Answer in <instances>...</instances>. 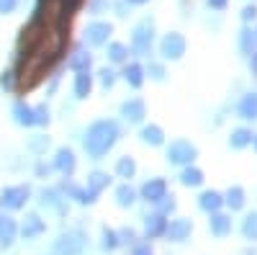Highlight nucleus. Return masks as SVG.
<instances>
[{
    "label": "nucleus",
    "instance_id": "1",
    "mask_svg": "<svg viewBox=\"0 0 257 255\" xmlns=\"http://www.w3.org/2000/svg\"><path fill=\"white\" fill-rule=\"evenodd\" d=\"M113 139H116V126L111 121H100L90 129L88 139H85V147H88V152L93 157H100V155H105L111 150Z\"/></svg>",
    "mask_w": 257,
    "mask_h": 255
},
{
    "label": "nucleus",
    "instance_id": "2",
    "mask_svg": "<svg viewBox=\"0 0 257 255\" xmlns=\"http://www.w3.org/2000/svg\"><path fill=\"white\" fill-rule=\"evenodd\" d=\"M132 44L139 54L149 52V44H152V21H142V24L137 26V31L132 36Z\"/></svg>",
    "mask_w": 257,
    "mask_h": 255
},
{
    "label": "nucleus",
    "instance_id": "3",
    "mask_svg": "<svg viewBox=\"0 0 257 255\" xmlns=\"http://www.w3.org/2000/svg\"><path fill=\"white\" fill-rule=\"evenodd\" d=\"M162 54L170 57V59H178L185 54V39L180 34H167L162 39Z\"/></svg>",
    "mask_w": 257,
    "mask_h": 255
},
{
    "label": "nucleus",
    "instance_id": "4",
    "mask_svg": "<svg viewBox=\"0 0 257 255\" xmlns=\"http://www.w3.org/2000/svg\"><path fill=\"white\" fill-rule=\"evenodd\" d=\"M167 157L173 162H190L193 157H196V147L188 144V142H175L173 147H170Z\"/></svg>",
    "mask_w": 257,
    "mask_h": 255
},
{
    "label": "nucleus",
    "instance_id": "5",
    "mask_svg": "<svg viewBox=\"0 0 257 255\" xmlns=\"http://www.w3.org/2000/svg\"><path fill=\"white\" fill-rule=\"evenodd\" d=\"M26 199H29V188L18 186V188H8V191H3V199H0V204H3L6 209H18Z\"/></svg>",
    "mask_w": 257,
    "mask_h": 255
},
{
    "label": "nucleus",
    "instance_id": "6",
    "mask_svg": "<svg viewBox=\"0 0 257 255\" xmlns=\"http://www.w3.org/2000/svg\"><path fill=\"white\" fill-rule=\"evenodd\" d=\"M170 240H185L190 235V219H175L170 222V227H165Z\"/></svg>",
    "mask_w": 257,
    "mask_h": 255
},
{
    "label": "nucleus",
    "instance_id": "7",
    "mask_svg": "<svg viewBox=\"0 0 257 255\" xmlns=\"http://www.w3.org/2000/svg\"><path fill=\"white\" fill-rule=\"evenodd\" d=\"M111 34V26L108 24H90L88 31H85V39L90 41V44H103L105 39Z\"/></svg>",
    "mask_w": 257,
    "mask_h": 255
},
{
    "label": "nucleus",
    "instance_id": "8",
    "mask_svg": "<svg viewBox=\"0 0 257 255\" xmlns=\"http://www.w3.org/2000/svg\"><path fill=\"white\" fill-rule=\"evenodd\" d=\"M142 194H144L149 201H160V199H165V181H149V183L142 188Z\"/></svg>",
    "mask_w": 257,
    "mask_h": 255
},
{
    "label": "nucleus",
    "instance_id": "9",
    "mask_svg": "<svg viewBox=\"0 0 257 255\" xmlns=\"http://www.w3.org/2000/svg\"><path fill=\"white\" fill-rule=\"evenodd\" d=\"M229 229H231V219L226 214H213V219H211V232H213V235L224 237Z\"/></svg>",
    "mask_w": 257,
    "mask_h": 255
},
{
    "label": "nucleus",
    "instance_id": "10",
    "mask_svg": "<svg viewBox=\"0 0 257 255\" xmlns=\"http://www.w3.org/2000/svg\"><path fill=\"white\" fill-rule=\"evenodd\" d=\"M239 114L244 119H257V93L244 96V101L239 103Z\"/></svg>",
    "mask_w": 257,
    "mask_h": 255
},
{
    "label": "nucleus",
    "instance_id": "11",
    "mask_svg": "<svg viewBox=\"0 0 257 255\" xmlns=\"http://www.w3.org/2000/svg\"><path fill=\"white\" fill-rule=\"evenodd\" d=\"M221 204H224V199L216 194V191H206V194L201 196V206H203L206 211H216Z\"/></svg>",
    "mask_w": 257,
    "mask_h": 255
},
{
    "label": "nucleus",
    "instance_id": "12",
    "mask_svg": "<svg viewBox=\"0 0 257 255\" xmlns=\"http://www.w3.org/2000/svg\"><path fill=\"white\" fill-rule=\"evenodd\" d=\"M123 114H126V119L139 121V119L144 116V103H142V101H128V103L123 106Z\"/></svg>",
    "mask_w": 257,
    "mask_h": 255
},
{
    "label": "nucleus",
    "instance_id": "13",
    "mask_svg": "<svg viewBox=\"0 0 257 255\" xmlns=\"http://www.w3.org/2000/svg\"><path fill=\"white\" fill-rule=\"evenodd\" d=\"M80 245H82L80 235L62 237V242H59V252H67V255H72V252H77V250H80Z\"/></svg>",
    "mask_w": 257,
    "mask_h": 255
},
{
    "label": "nucleus",
    "instance_id": "14",
    "mask_svg": "<svg viewBox=\"0 0 257 255\" xmlns=\"http://www.w3.org/2000/svg\"><path fill=\"white\" fill-rule=\"evenodd\" d=\"M13 235H16V224H13V219H0V242L8 245V242L13 240Z\"/></svg>",
    "mask_w": 257,
    "mask_h": 255
},
{
    "label": "nucleus",
    "instance_id": "15",
    "mask_svg": "<svg viewBox=\"0 0 257 255\" xmlns=\"http://www.w3.org/2000/svg\"><path fill=\"white\" fill-rule=\"evenodd\" d=\"M88 91H90V75L88 72H80L77 75V82H75V96L77 98H85V96H88Z\"/></svg>",
    "mask_w": 257,
    "mask_h": 255
},
{
    "label": "nucleus",
    "instance_id": "16",
    "mask_svg": "<svg viewBox=\"0 0 257 255\" xmlns=\"http://www.w3.org/2000/svg\"><path fill=\"white\" fill-rule=\"evenodd\" d=\"M183 183L185 186H201L203 183V173L198 167H188V170H183Z\"/></svg>",
    "mask_w": 257,
    "mask_h": 255
},
{
    "label": "nucleus",
    "instance_id": "17",
    "mask_svg": "<svg viewBox=\"0 0 257 255\" xmlns=\"http://www.w3.org/2000/svg\"><path fill=\"white\" fill-rule=\"evenodd\" d=\"M226 204H229L231 209H242V206H244V191H242V188H229Z\"/></svg>",
    "mask_w": 257,
    "mask_h": 255
},
{
    "label": "nucleus",
    "instance_id": "18",
    "mask_svg": "<svg viewBox=\"0 0 257 255\" xmlns=\"http://www.w3.org/2000/svg\"><path fill=\"white\" fill-rule=\"evenodd\" d=\"M62 173H70V170L75 167V160H72V152H67V150H62L59 155H57V162H54Z\"/></svg>",
    "mask_w": 257,
    "mask_h": 255
},
{
    "label": "nucleus",
    "instance_id": "19",
    "mask_svg": "<svg viewBox=\"0 0 257 255\" xmlns=\"http://www.w3.org/2000/svg\"><path fill=\"white\" fill-rule=\"evenodd\" d=\"M162 232H165V219L157 214V217H152V219H149L147 222V235H162Z\"/></svg>",
    "mask_w": 257,
    "mask_h": 255
},
{
    "label": "nucleus",
    "instance_id": "20",
    "mask_svg": "<svg viewBox=\"0 0 257 255\" xmlns=\"http://www.w3.org/2000/svg\"><path fill=\"white\" fill-rule=\"evenodd\" d=\"M249 142H252V132H247V129H237L231 134V147H244Z\"/></svg>",
    "mask_w": 257,
    "mask_h": 255
},
{
    "label": "nucleus",
    "instance_id": "21",
    "mask_svg": "<svg viewBox=\"0 0 257 255\" xmlns=\"http://www.w3.org/2000/svg\"><path fill=\"white\" fill-rule=\"evenodd\" d=\"M16 116H18V121L21 124H36V116H34V111L31 109H26V106H16Z\"/></svg>",
    "mask_w": 257,
    "mask_h": 255
},
{
    "label": "nucleus",
    "instance_id": "22",
    "mask_svg": "<svg viewBox=\"0 0 257 255\" xmlns=\"http://www.w3.org/2000/svg\"><path fill=\"white\" fill-rule=\"evenodd\" d=\"M254 41H257V36L249 31V29H244L242 31V36H239V44H242V52H247V54H252V47H254Z\"/></svg>",
    "mask_w": 257,
    "mask_h": 255
},
{
    "label": "nucleus",
    "instance_id": "23",
    "mask_svg": "<svg viewBox=\"0 0 257 255\" xmlns=\"http://www.w3.org/2000/svg\"><path fill=\"white\" fill-rule=\"evenodd\" d=\"M41 227H44V224H41L39 217H29V219L24 222V235L31 237V235H36V232H41Z\"/></svg>",
    "mask_w": 257,
    "mask_h": 255
},
{
    "label": "nucleus",
    "instance_id": "24",
    "mask_svg": "<svg viewBox=\"0 0 257 255\" xmlns=\"http://www.w3.org/2000/svg\"><path fill=\"white\" fill-rule=\"evenodd\" d=\"M144 142H152V144H162V132L157 129V126H147V129L142 132Z\"/></svg>",
    "mask_w": 257,
    "mask_h": 255
},
{
    "label": "nucleus",
    "instance_id": "25",
    "mask_svg": "<svg viewBox=\"0 0 257 255\" xmlns=\"http://www.w3.org/2000/svg\"><path fill=\"white\" fill-rule=\"evenodd\" d=\"M244 235L249 237V240H257V214H249L247 219H244Z\"/></svg>",
    "mask_w": 257,
    "mask_h": 255
},
{
    "label": "nucleus",
    "instance_id": "26",
    "mask_svg": "<svg viewBox=\"0 0 257 255\" xmlns=\"http://www.w3.org/2000/svg\"><path fill=\"white\" fill-rule=\"evenodd\" d=\"M70 65L75 67V70H85L90 65V54H85V52H77L72 59H70Z\"/></svg>",
    "mask_w": 257,
    "mask_h": 255
},
{
    "label": "nucleus",
    "instance_id": "27",
    "mask_svg": "<svg viewBox=\"0 0 257 255\" xmlns=\"http://www.w3.org/2000/svg\"><path fill=\"white\" fill-rule=\"evenodd\" d=\"M126 80L132 82L134 88H137V85H142V70H139L137 65H132V67H126Z\"/></svg>",
    "mask_w": 257,
    "mask_h": 255
},
{
    "label": "nucleus",
    "instance_id": "28",
    "mask_svg": "<svg viewBox=\"0 0 257 255\" xmlns=\"http://www.w3.org/2000/svg\"><path fill=\"white\" fill-rule=\"evenodd\" d=\"M105 183H108V178H105L103 173H95V176L90 178V194L95 196V194H98V191H100V188H103Z\"/></svg>",
    "mask_w": 257,
    "mask_h": 255
},
{
    "label": "nucleus",
    "instance_id": "29",
    "mask_svg": "<svg viewBox=\"0 0 257 255\" xmlns=\"http://www.w3.org/2000/svg\"><path fill=\"white\" fill-rule=\"evenodd\" d=\"M132 201H134V191H132V188H126V186L118 188V204L126 206V204H132Z\"/></svg>",
    "mask_w": 257,
    "mask_h": 255
},
{
    "label": "nucleus",
    "instance_id": "30",
    "mask_svg": "<svg viewBox=\"0 0 257 255\" xmlns=\"http://www.w3.org/2000/svg\"><path fill=\"white\" fill-rule=\"evenodd\" d=\"M118 173H121L123 178H128V176L134 173V162H132V160H121V162H118Z\"/></svg>",
    "mask_w": 257,
    "mask_h": 255
},
{
    "label": "nucleus",
    "instance_id": "31",
    "mask_svg": "<svg viewBox=\"0 0 257 255\" xmlns=\"http://www.w3.org/2000/svg\"><path fill=\"white\" fill-rule=\"evenodd\" d=\"M108 54H111V59H116V62H121V59H123V54H126V49H123L121 44H111V49H108Z\"/></svg>",
    "mask_w": 257,
    "mask_h": 255
},
{
    "label": "nucleus",
    "instance_id": "32",
    "mask_svg": "<svg viewBox=\"0 0 257 255\" xmlns=\"http://www.w3.org/2000/svg\"><path fill=\"white\" fill-rule=\"evenodd\" d=\"M16 8V0H0V13H11Z\"/></svg>",
    "mask_w": 257,
    "mask_h": 255
},
{
    "label": "nucleus",
    "instance_id": "33",
    "mask_svg": "<svg viewBox=\"0 0 257 255\" xmlns=\"http://www.w3.org/2000/svg\"><path fill=\"white\" fill-rule=\"evenodd\" d=\"M242 18H244V21H252V18H257V8H254V6H247V8L242 11Z\"/></svg>",
    "mask_w": 257,
    "mask_h": 255
},
{
    "label": "nucleus",
    "instance_id": "34",
    "mask_svg": "<svg viewBox=\"0 0 257 255\" xmlns=\"http://www.w3.org/2000/svg\"><path fill=\"white\" fill-rule=\"evenodd\" d=\"M226 3H229V0H208V6H211V8H216V11H224Z\"/></svg>",
    "mask_w": 257,
    "mask_h": 255
},
{
    "label": "nucleus",
    "instance_id": "35",
    "mask_svg": "<svg viewBox=\"0 0 257 255\" xmlns=\"http://www.w3.org/2000/svg\"><path fill=\"white\" fill-rule=\"evenodd\" d=\"M105 245H108V247L116 245V235H113V232H105Z\"/></svg>",
    "mask_w": 257,
    "mask_h": 255
},
{
    "label": "nucleus",
    "instance_id": "36",
    "mask_svg": "<svg viewBox=\"0 0 257 255\" xmlns=\"http://www.w3.org/2000/svg\"><path fill=\"white\" fill-rule=\"evenodd\" d=\"M103 82H105V85H111V82H113V72L105 70V72H103Z\"/></svg>",
    "mask_w": 257,
    "mask_h": 255
},
{
    "label": "nucleus",
    "instance_id": "37",
    "mask_svg": "<svg viewBox=\"0 0 257 255\" xmlns=\"http://www.w3.org/2000/svg\"><path fill=\"white\" fill-rule=\"evenodd\" d=\"M149 70H152V77H162V67L160 65H152Z\"/></svg>",
    "mask_w": 257,
    "mask_h": 255
},
{
    "label": "nucleus",
    "instance_id": "38",
    "mask_svg": "<svg viewBox=\"0 0 257 255\" xmlns=\"http://www.w3.org/2000/svg\"><path fill=\"white\" fill-rule=\"evenodd\" d=\"M134 255H152V252H149V247H137Z\"/></svg>",
    "mask_w": 257,
    "mask_h": 255
},
{
    "label": "nucleus",
    "instance_id": "39",
    "mask_svg": "<svg viewBox=\"0 0 257 255\" xmlns=\"http://www.w3.org/2000/svg\"><path fill=\"white\" fill-rule=\"evenodd\" d=\"M252 70L257 72V54H252Z\"/></svg>",
    "mask_w": 257,
    "mask_h": 255
},
{
    "label": "nucleus",
    "instance_id": "40",
    "mask_svg": "<svg viewBox=\"0 0 257 255\" xmlns=\"http://www.w3.org/2000/svg\"><path fill=\"white\" fill-rule=\"evenodd\" d=\"M128 3H137L139 6V3H147V0H128Z\"/></svg>",
    "mask_w": 257,
    "mask_h": 255
}]
</instances>
